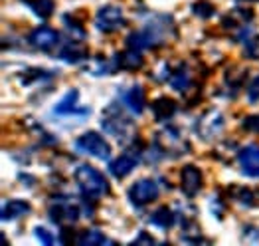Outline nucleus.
I'll return each mask as SVG.
<instances>
[{"instance_id":"nucleus-1","label":"nucleus","mask_w":259,"mask_h":246,"mask_svg":"<svg viewBox=\"0 0 259 246\" xmlns=\"http://www.w3.org/2000/svg\"><path fill=\"white\" fill-rule=\"evenodd\" d=\"M75 183L79 187V193L85 197L87 201H97L103 195L109 193V183L107 179L91 165H79L73 173Z\"/></svg>"},{"instance_id":"nucleus-2","label":"nucleus","mask_w":259,"mask_h":246,"mask_svg":"<svg viewBox=\"0 0 259 246\" xmlns=\"http://www.w3.org/2000/svg\"><path fill=\"white\" fill-rule=\"evenodd\" d=\"M75 149L79 153H85L95 159H109L111 157V145L95 131H87V133L79 135V139H75Z\"/></svg>"},{"instance_id":"nucleus-3","label":"nucleus","mask_w":259,"mask_h":246,"mask_svg":"<svg viewBox=\"0 0 259 246\" xmlns=\"http://www.w3.org/2000/svg\"><path fill=\"white\" fill-rule=\"evenodd\" d=\"M158 195H160V187L152 179H139L129 189V199L137 206L151 204L154 199H158Z\"/></svg>"},{"instance_id":"nucleus-4","label":"nucleus","mask_w":259,"mask_h":246,"mask_svg":"<svg viewBox=\"0 0 259 246\" xmlns=\"http://www.w3.org/2000/svg\"><path fill=\"white\" fill-rule=\"evenodd\" d=\"M95 26L105 34H113V32L121 30L125 26L123 10L119 6H103L95 16Z\"/></svg>"},{"instance_id":"nucleus-5","label":"nucleus","mask_w":259,"mask_h":246,"mask_svg":"<svg viewBox=\"0 0 259 246\" xmlns=\"http://www.w3.org/2000/svg\"><path fill=\"white\" fill-rule=\"evenodd\" d=\"M198 135L204 139V141H212L216 139L218 135L222 133L224 129V115L218 112H208L204 113L198 121Z\"/></svg>"},{"instance_id":"nucleus-6","label":"nucleus","mask_w":259,"mask_h":246,"mask_svg":"<svg viewBox=\"0 0 259 246\" xmlns=\"http://www.w3.org/2000/svg\"><path fill=\"white\" fill-rule=\"evenodd\" d=\"M141 147L139 145H135V147H131L127 149V153H123L121 157H117L111 165H109V171L117 177V179H123V177H127L131 171L135 169V165H137V161L141 159V151H139Z\"/></svg>"},{"instance_id":"nucleus-7","label":"nucleus","mask_w":259,"mask_h":246,"mask_svg":"<svg viewBox=\"0 0 259 246\" xmlns=\"http://www.w3.org/2000/svg\"><path fill=\"white\" fill-rule=\"evenodd\" d=\"M28 40H30V44L34 46V48L44 50V52H50V50H54L56 46L60 44V34H58L54 28L40 26V28H36L34 32H30Z\"/></svg>"},{"instance_id":"nucleus-8","label":"nucleus","mask_w":259,"mask_h":246,"mask_svg":"<svg viewBox=\"0 0 259 246\" xmlns=\"http://www.w3.org/2000/svg\"><path fill=\"white\" fill-rule=\"evenodd\" d=\"M50 213L52 219L58 223H73L79 219V206L69 201V197H65V201H54Z\"/></svg>"},{"instance_id":"nucleus-9","label":"nucleus","mask_w":259,"mask_h":246,"mask_svg":"<svg viewBox=\"0 0 259 246\" xmlns=\"http://www.w3.org/2000/svg\"><path fill=\"white\" fill-rule=\"evenodd\" d=\"M238 159L241 171L247 177H259V145H245Z\"/></svg>"},{"instance_id":"nucleus-10","label":"nucleus","mask_w":259,"mask_h":246,"mask_svg":"<svg viewBox=\"0 0 259 246\" xmlns=\"http://www.w3.org/2000/svg\"><path fill=\"white\" fill-rule=\"evenodd\" d=\"M160 38L162 36L156 30L147 28V30H141V32H133L129 36V40H127V46L133 48V50L143 52V50H149V48H154V46L160 44Z\"/></svg>"},{"instance_id":"nucleus-11","label":"nucleus","mask_w":259,"mask_h":246,"mask_svg":"<svg viewBox=\"0 0 259 246\" xmlns=\"http://www.w3.org/2000/svg\"><path fill=\"white\" fill-rule=\"evenodd\" d=\"M180 183H182V191L188 197H194L202 189V173L196 165H186L180 173Z\"/></svg>"},{"instance_id":"nucleus-12","label":"nucleus","mask_w":259,"mask_h":246,"mask_svg":"<svg viewBox=\"0 0 259 246\" xmlns=\"http://www.w3.org/2000/svg\"><path fill=\"white\" fill-rule=\"evenodd\" d=\"M103 127L107 129L111 135H115L119 141H123L125 139V135H129L135 127H133V123L127 121L121 113H111V117H105L103 119Z\"/></svg>"},{"instance_id":"nucleus-13","label":"nucleus","mask_w":259,"mask_h":246,"mask_svg":"<svg viewBox=\"0 0 259 246\" xmlns=\"http://www.w3.org/2000/svg\"><path fill=\"white\" fill-rule=\"evenodd\" d=\"M30 202L20 201V199H14V201H8L4 202L2 206V219L4 221H14V219H22L30 213Z\"/></svg>"},{"instance_id":"nucleus-14","label":"nucleus","mask_w":259,"mask_h":246,"mask_svg":"<svg viewBox=\"0 0 259 246\" xmlns=\"http://www.w3.org/2000/svg\"><path fill=\"white\" fill-rule=\"evenodd\" d=\"M87 56V50L83 44H79V40H67L62 50H60V58L65 62H79Z\"/></svg>"},{"instance_id":"nucleus-15","label":"nucleus","mask_w":259,"mask_h":246,"mask_svg":"<svg viewBox=\"0 0 259 246\" xmlns=\"http://www.w3.org/2000/svg\"><path fill=\"white\" fill-rule=\"evenodd\" d=\"M125 103L133 113H141L145 110V103H147V95L145 90L141 86H133L127 93H125Z\"/></svg>"},{"instance_id":"nucleus-16","label":"nucleus","mask_w":259,"mask_h":246,"mask_svg":"<svg viewBox=\"0 0 259 246\" xmlns=\"http://www.w3.org/2000/svg\"><path fill=\"white\" fill-rule=\"evenodd\" d=\"M152 112H154L156 121H168L176 113V101L170 97H160L152 103Z\"/></svg>"},{"instance_id":"nucleus-17","label":"nucleus","mask_w":259,"mask_h":246,"mask_svg":"<svg viewBox=\"0 0 259 246\" xmlns=\"http://www.w3.org/2000/svg\"><path fill=\"white\" fill-rule=\"evenodd\" d=\"M115 60H117V66L125 67V69H139V67H143V64H145L141 52L139 50H133V48H129L127 52L117 54Z\"/></svg>"},{"instance_id":"nucleus-18","label":"nucleus","mask_w":259,"mask_h":246,"mask_svg":"<svg viewBox=\"0 0 259 246\" xmlns=\"http://www.w3.org/2000/svg\"><path fill=\"white\" fill-rule=\"evenodd\" d=\"M170 86L176 91H186V88L190 86V72H188L186 64H180L170 74Z\"/></svg>"},{"instance_id":"nucleus-19","label":"nucleus","mask_w":259,"mask_h":246,"mask_svg":"<svg viewBox=\"0 0 259 246\" xmlns=\"http://www.w3.org/2000/svg\"><path fill=\"white\" fill-rule=\"evenodd\" d=\"M77 106H79V93L75 90H71L62 97V101L56 108V113H64V115H67V113H77L79 112Z\"/></svg>"},{"instance_id":"nucleus-20","label":"nucleus","mask_w":259,"mask_h":246,"mask_svg":"<svg viewBox=\"0 0 259 246\" xmlns=\"http://www.w3.org/2000/svg\"><path fill=\"white\" fill-rule=\"evenodd\" d=\"M251 18H253V12L251 10H241V8H238V10H234L232 14H228L224 18V26L226 28H239L241 24L249 22Z\"/></svg>"},{"instance_id":"nucleus-21","label":"nucleus","mask_w":259,"mask_h":246,"mask_svg":"<svg viewBox=\"0 0 259 246\" xmlns=\"http://www.w3.org/2000/svg\"><path fill=\"white\" fill-rule=\"evenodd\" d=\"M174 221H176V217H174V213L168 206H162V208L154 210V215H152V224H156L160 228H170Z\"/></svg>"},{"instance_id":"nucleus-22","label":"nucleus","mask_w":259,"mask_h":246,"mask_svg":"<svg viewBox=\"0 0 259 246\" xmlns=\"http://www.w3.org/2000/svg\"><path fill=\"white\" fill-rule=\"evenodd\" d=\"M77 242H81V244H109L111 240L101 230H85L81 236H77Z\"/></svg>"},{"instance_id":"nucleus-23","label":"nucleus","mask_w":259,"mask_h":246,"mask_svg":"<svg viewBox=\"0 0 259 246\" xmlns=\"http://www.w3.org/2000/svg\"><path fill=\"white\" fill-rule=\"evenodd\" d=\"M192 12H194L196 16H200V18L208 20V18H212V16H214L216 8H214V4H212V2H208V0H198V2L192 4Z\"/></svg>"},{"instance_id":"nucleus-24","label":"nucleus","mask_w":259,"mask_h":246,"mask_svg":"<svg viewBox=\"0 0 259 246\" xmlns=\"http://www.w3.org/2000/svg\"><path fill=\"white\" fill-rule=\"evenodd\" d=\"M30 6H32V10H34L40 18H50L52 12H54V2H52V0H32Z\"/></svg>"},{"instance_id":"nucleus-25","label":"nucleus","mask_w":259,"mask_h":246,"mask_svg":"<svg viewBox=\"0 0 259 246\" xmlns=\"http://www.w3.org/2000/svg\"><path fill=\"white\" fill-rule=\"evenodd\" d=\"M243 54L249 60H259V36H251L249 40H245Z\"/></svg>"},{"instance_id":"nucleus-26","label":"nucleus","mask_w":259,"mask_h":246,"mask_svg":"<svg viewBox=\"0 0 259 246\" xmlns=\"http://www.w3.org/2000/svg\"><path fill=\"white\" fill-rule=\"evenodd\" d=\"M238 201L245 202V204H255V191H249V189H239V191H238Z\"/></svg>"},{"instance_id":"nucleus-27","label":"nucleus","mask_w":259,"mask_h":246,"mask_svg":"<svg viewBox=\"0 0 259 246\" xmlns=\"http://www.w3.org/2000/svg\"><path fill=\"white\" fill-rule=\"evenodd\" d=\"M243 127L247 131H253V133H259V115H247L243 119Z\"/></svg>"},{"instance_id":"nucleus-28","label":"nucleus","mask_w":259,"mask_h":246,"mask_svg":"<svg viewBox=\"0 0 259 246\" xmlns=\"http://www.w3.org/2000/svg\"><path fill=\"white\" fill-rule=\"evenodd\" d=\"M34 232H36V236L42 240L44 244H54V236H52L44 226H36V230H34Z\"/></svg>"},{"instance_id":"nucleus-29","label":"nucleus","mask_w":259,"mask_h":246,"mask_svg":"<svg viewBox=\"0 0 259 246\" xmlns=\"http://www.w3.org/2000/svg\"><path fill=\"white\" fill-rule=\"evenodd\" d=\"M247 97H249V101H259V78H255V80L249 84V88H247Z\"/></svg>"},{"instance_id":"nucleus-30","label":"nucleus","mask_w":259,"mask_h":246,"mask_svg":"<svg viewBox=\"0 0 259 246\" xmlns=\"http://www.w3.org/2000/svg\"><path fill=\"white\" fill-rule=\"evenodd\" d=\"M137 242H154V238L149 236V234H139L137 236Z\"/></svg>"},{"instance_id":"nucleus-31","label":"nucleus","mask_w":259,"mask_h":246,"mask_svg":"<svg viewBox=\"0 0 259 246\" xmlns=\"http://www.w3.org/2000/svg\"><path fill=\"white\" fill-rule=\"evenodd\" d=\"M251 2H257V0H251Z\"/></svg>"}]
</instances>
